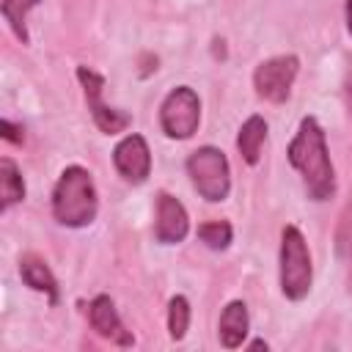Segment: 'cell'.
Listing matches in <instances>:
<instances>
[{
    "label": "cell",
    "instance_id": "cell-1",
    "mask_svg": "<svg viewBox=\"0 0 352 352\" xmlns=\"http://www.w3.org/2000/svg\"><path fill=\"white\" fill-rule=\"evenodd\" d=\"M286 157L292 168L300 170L302 184L314 201H327L336 192V170L327 154L324 129L319 126L314 116L300 121V129L286 148Z\"/></svg>",
    "mask_w": 352,
    "mask_h": 352
},
{
    "label": "cell",
    "instance_id": "cell-2",
    "mask_svg": "<svg viewBox=\"0 0 352 352\" xmlns=\"http://www.w3.org/2000/svg\"><path fill=\"white\" fill-rule=\"evenodd\" d=\"M96 212L99 195L91 173L80 165L63 168L52 190V217L66 228H85L96 220Z\"/></svg>",
    "mask_w": 352,
    "mask_h": 352
},
{
    "label": "cell",
    "instance_id": "cell-3",
    "mask_svg": "<svg viewBox=\"0 0 352 352\" xmlns=\"http://www.w3.org/2000/svg\"><path fill=\"white\" fill-rule=\"evenodd\" d=\"M314 280V267H311V253L308 242L300 234V228L286 226L280 231V292L289 300H302L311 292Z\"/></svg>",
    "mask_w": 352,
    "mask_h": 352
},
{
    "label": "cell",
    "instance_id": "cell-4",
    "mask_svg": "<svg viewBox=\"0 0 352 352\" xmlns=\"http://www.w3.org/2000/svg\"><path fill=\"white\" fill-rule=\"evenodd\" d=\"M187 176L192 182V187L198 190L201 198L217 204L228 198L231 190V170H228V160L220 148L214 146H201L187 157Z\"/></svg>",
    "mask_w": 352,
    "mask_h": 352
},
{
    "label": "cell",
    "instance_id": "cell-5",
    "mask_svg": "<svg viewBox=\"0 0 352 352\" xmlns=\"http://www.w3.org/2000/svg\"><path fill=\"white\" fill-rule=\"evenodd\" d=\"M201 124V99L190 85L173 88L160 107V126L173 140H187Z\"/></svg>",
    "mask_w": 352,
    "mask_h": 352
},
{
    "label": "cell",
    "instance_id": "cell-6",
    "mask_svg": "<svg viewBox=\"0 0 352 352\" xmlns=\"http://www.w3.org/2000/svg\"><path fill=\"white\" fill-rule=\"evenodd\" d=\"M300 72V58L297 55H275L264 63L256 66L253 72V88L261 99L280 104L292 94V82Z\"/></svg>",
    "mask_w": 352,
    "mask_h": 352
},
{
    "label": "cell",
    "instance_id": "cell-7",
    "mask_svg": "<svg viewBox=\"0 0 352 352\" xmlns=\"http://www.w3.org/2000/svg\"><path fill=\"white\" fill-rule=\"evenodd\" d=\"M77 80H80V85H82V94H85L91 118H94V124H96L104 135L124 132V129L132 124V116H129V113L104 104V99H102V94H104V77H102L99 72H94V69H88V66H77Z\"/></svg>",
    "mask_w": 352,
    "mask_h": 352
},
{
    "label": "cell",
    "instance_id": "cell-8",
    "mask_svg": "<svg viewBox=\"0 0 352 352\" xmlns=\"http://www.w3.org/2000/svg\"><path fill=\"white\" fill-rule=\"evenodd\" d=\"M113 165L116 170L132 182V184H143L151 173V151H148V143L143 135H126L116 143L113 148Z\"/></svg>",
    "mask_w": 352,
    "mask_h": 352
},
{
    "label": "cell",
    "instance_id": "cell-9",
    "mask_svg": "<svg viewBox=\"0 0 352 352\" xmlns=\"http://www.w3.org/2000/svg\"><path fill=\"white\" fill-rule=\"evenodd\" d=\"M190 231V217L187 209L182 206L179 198H173L170 192H160L157 195V223H154V236L162 245H176L187 236Z\"/></svg>",
    "mask_w": 352,
    "mask_h": 352
},
{
    "label": "cell",
    "instance_id": "cell-10",
    "mask_svg": "<svg viewBox=\"0 0 352 352\" xmlns=\"http://www.w3.org/2000/svg\"><path fill=\"white\" fill-rule=\"evenodd\" d=\"M88 319H91V327L102 338H107L110 344H118V346H132L135 344V336L124 327V322H121V316H118V311H116V305L107 294H99V297L91 300Z\"/></svg>",
    "mask_w": 352,
    "mask_h": 352
},
{
    "label": "cell",
    "instance_id": "cell-11",
    "mask_svg": "<svg viewBox=\"0 0 352 352\" xmlns=\"http://www.w3.org/2000/svg\"><path fill=\"white\" fill-rule=\"evenodd\" d=\"M248 327H250V322H248V308H245V302H242V300L228 302V305L223 308L220 324H217L220 344H223L226 349H236V346L245 341Z\"/></svg>",
    "mask_w": 352,
    "mask_h": 352
},
{
    "label": "cell",
    "instance_id": "cell-12",
    "mask_svg": "<svg viewBox=\"0 0 352 352\" xmlns=\"http://www.w3.org/2000/svg\"><path fill=\"white\" fill-rule=\"evenodd\" d=\"M19 275L25 280V286H30L33 292H44L50 297V302H58V283H55V275L52 270L36 258V256H22L19 261Z\"/></svg>",
    "mask_w": 352,
    "mask_h": 352
},
{
    "label": "cell",
    "instance_id": "cell-13",
    "mask_svg": "<svg viewBox=\"0 0 352 352\" xmlns=\"http://www.w3.org/2000/svg\"><path fill=\"white\" fill-rule=\"evenodd\" d=\"M264 140H267V121L261 116H250L239 126V135H236V148H239V154H242V160L248 165H256L258 162Z\"/></svg>",
    "mask_w": 352,
    "mask_h": 352
},
{
    "label": "cell",
    "instance_id": "cell-14",
    "mask_svg": "<svg viewBox=\"0 0 352 352\" xmlns=\"http://www.w3.org/2000/svg\"><path fill=\"white\" fill-rule=\"evenodd\" d=\"M25 198V182L14 160H0V212H8L14 204Z\"/></svg>",
    "mask_w": 352,
    "mask_h": 352
},
{
    "label": "cell",
    "instance_id": "cell-15",
    "mask_svg": "<svg viewBox=\"0 0 352 352\" xmlns=\"http://www.w3.org/2000/svg\"><path fill=\"white\" fill-rule=\"evenodd\" d=\"M36 6H38V0H3V16H6V22L11 25V30L16 33V38L22 44L30 41L25 19H28V11L36 8Z\"/></svg>",
    "mask_w": 352,
    "mask_h": 352
},
{
    "label": "cell",
    "instance_id": "cell-16",
    "mask_svg": "<svg viewBox=\"0 0 352 352\" xmlns=\"http://www.w3.org/2000/svg\"><path fill=\"white\" fill-rule=\"evenodd\" d=\"M187 327H190V302H187V297L176 294L168 302V330H170V338L182 341Z\"/></svg>",
    "mask_w": 352,
    "mask_h": 352
},
{
    "label": "cell",
    "instance_id": "cell-17",
    "mask_svg": "<svg viewBox=\"0 0 352 352\" xmlns=\"http://www.w3.org/2000/svg\"><path fill=\"white\" fill-rule=\"evenodd\" d=\"M231 234L234 231L226 220H212V223L198 226V239L212 250H226L231 245Z\"/></svg>",
    "mask_w": 352,
    "mask_h": 352
},
{
    "label": "cell",
    "instance_id": "cell-18",
    "mask_svg": "<svg viewBox=\"0 0 352 352\" xmlns=\"http://www.w3.org/2000/svg\"><path fill=\"white\" fill-rule=\"evenodd\" d=\"M0 129H3V138H6L8 143H22V140H25V132H22V126L11 124L8 118H3V121H0Z\"/></svg>",
    "mask_w": 352,
    "mask_h": 352
},
{
    "label": "cell",
    "instance_id": "cell-19",
    "mask_svg": "<svg viewBox=\"0 0 352 352\" xmlns=\"http://www.w3.org/2000/svg\"><path fill=\"white\" fill-rule=\"evenodd\" d=\"M341 239H344V242H341V248H346V253L352 256V220H349V217L344 220V231H341Z\"/></svg>",
    "mask_w": 352,
    "mask_h": 352
},
{
    "label": "cell",
    "instance_id": "cell-20",
    "mask_svg": "<svg viewBox=\"0 0 352 352\" xmlns=\"http://www.w3.org/2000/svg\"><path fill=\"white\" fill-rule=\"evenodd\" d=\"M346 30L352 36V0H346Z\"/></svg>",
    "mask_w": 352,
    "mask_h": 352
},
{
    "label": "cell",
    "instance_id": "cell-21",
    "mask_svg": "<svg viewBox=\"0 0 352 352\" xmlns=\"http://www.w3.org/2000/svg\"><path fill=\"white\" fill-rule=\"evenodd\" d=\"M250 349H267V341H261V338H258V341H253V344H250Z\"/></svg>",
    "mask_w": 352,
    "mask_h": 352
}]
</instances>
